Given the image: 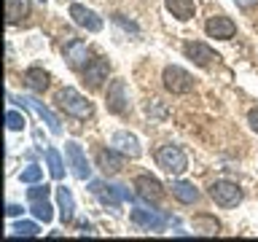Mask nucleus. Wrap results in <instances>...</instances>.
<instances>
[{
  "instance_id": "f257e3e1",
  "label": "nucleus",
  "mask_w": 258,
  "mask_h": 242,
  "mask_svg": "<svg viewBox=\"0 0 258 242\" xmlns=\"http://www.w3.org/2000/svg\"><path fill=\"white\" fill-rule=\"evenodd\" d=\"M56 105H59L64 113L76 116V118H89L92 116V102H89L81 92H76L73 86H64V89L56 92Z\"/></svg>"
},
{
  "instance_id": "f03ea898",
  "label": "nucleus",
  "mask_w": 258,
  "mask_h": 242,
  "mask_svg": "<svg viewBox=\"0 0 258 242\" xmlns=\"http://www.w3.org/2000/svg\"><path fill=\"white\" fill-rule=\"evenodd\" d=\"M156 164L169 175H180L188 169V156H185L183 148H177V145H161L156 151Z\"/></svg>"
},
{
  "instance_id": "7ed1b4c3",
  "label": "nucleus",
  "mask_w": 258,
  "mask_h": 242,
  "mask_svg": "<svg viewBox=\"0 0 258 242\" xmlns=\"http://www.w3.org/2000/svg\"><path fill=\"white\" fill-rule=\"evenodd\" d=\"M161 81H164V89L172 94H191L194 92V78L188 70L177 68V65H169L161 73Z\"/></svg>"
},
{
  "instance_id": "20e7f679",
  "label": "nucleus",
  "mask_w": 258,
  "mask_h": 242,
  "mask_svg": "<svg viewBox=\"0 0 258 242\" xmlns=\"http://www.w3.org/2000/svg\"><path fill=\"white\" fill-rule=\"evenodd\" d=\"M210 197H213L215 205H221V207H237L242 202V189L231 180H215L210 186Z\"/></svg>"
},
{
  "instance_id": "39448f33",
  "label": "nucleus",
  "mask_w": 258,
  "mask_h": 242,
  "mask_svg": "<svg viewBox=\"0 0 258 242\" xmlns=\"http://www.w3.org/2000/svg\"><path fill=\"white\" fill-rule=\"evenodd\" d=\"M64 156H68V164H70L73 175H76L78 180H89V177H92V167H89V161H86V153L76 140L64 143Z\"/></svg>"
},
{
  "instance_id": "423d86ee",
  "label": "nucleus",
  "mask_w": 258,
  "mask_h": 242,
  "mask_svg": "<svg viewBox=\"0 0 258 242\" xmlns=\"http://www.w3.org/2000/svg\"><path fill=\"white\" fill-rule=\"evenodd\" d=\"M105 108L116 116H124L129 110V97H126V84L124 81H110L108 92H105Z\"/></svg>"
},
{
  "instance_id": "0eeeda50",
  "label": "nucleus",
  "mask_w": 258,
  "mask_h": 242,
  "mask_svg": "<svg viewBox=\"0 0 258 242\" xmlns=\"http://www.w3.org/2000/svg\"><path fill=\"white\" fill-rule=\"evenodd\" d=\"M167 221L169 218L161 215L159 210H145V207H135L132 210V223L140 226V229H145V231H164Z\"/></svg>"
},
{
  "instance_id": "6e6552de",
  "label": "nucleus",
  "mask_w": 258,
  "mask_h": 242,
  "mask_svg": "<svg viewBox=\"0 0 258 242\" xmlns=\"http://www.w3.org/2000/svg\"><path fill=\"white\" fill-rule=\"evenodd\" d=\"M129 156H124L118 148H100L97 151V167L102 169L105 175H118L124 169V161Z\"/></svg>"
},
{
  "instance_id": "1a4fd4ad",
  "label": "nucleus",
  "mask_w": 258,
  "mask_h": 242,
  "mask_svg": "<svg viewBox=\"0 0 258 242\" xmlns=\"http://www.w3.org/2000/svg\"><path fill=\"white\" fill-rule=\"evenodd\" d=\"M108 73H110L108 59H105V56H94V59H89V65L84 68V84L89 89H97L102 81H108Z\"/></svg>"
},
{
  "instance_id": "9d476101",
  "label": "nucleus",
  "mask_w": 258,
  "mask_h": 242,
  "mask_svg": "<svg viewBox=\"0 0 258 242\" xmlns=\"http://www.w3.org/2000/svg\"><path fill=\"white\" fill-rule=\"evenodd\" d=\"M70 19L76 22L78 27L89 30V32H100L102 30V19L92 11V8H86V6H81V3H73L70 6Z\"/></svg>"
},
{
  "instance_id": "9b49d317",
  "label": "nucleus",
  "mask_w": 258,
  "mask_h": 242,
  "mask_svg": "<svg viewBox=\"0 0 258 242\" xmlns=\"http://www.w3.org/2000/svg\"><path fill=\"white\" fill-rule=\"evenodd\" d=\"M135 189L145 202H153V205L161 202V197H164V186H161L153 175H137L135 177Z\"/></svg>"
},
{
  "instance_id": "f8f14e48",
  "label": "nucleus",
  "mask_w": 258,
  "mask_h": 242,
  "mask_svg": "<svg viewBox=\"0 0 258 242\" xmlns=\"http://www.w3.org/2000/svg\"><path fill=\"white\" fill-rule=\"evenodd\" d=\"M110 145H113V148H118V151L124 153V156H129V159H137V156L143 153L140 140H137L132 132H126V129H118V132H113Z\"/></svg>"
},
{
  "instance_id": "ddd939ff",
  "label": "nucleus",
  "mask_w": 258,
  "mask_h": 242,
  "mask_svg": "<svg viewBox=\"0 0 258 242\" xmlns=\"http://www.w3.org/2000/svg\"><path fill=\"white\" fill-rule=\"evenodd\" d=\"M19 102H22V105H27L30 110H35V113H38V118H40V121H46V127L51 129V135H62V124H59V118H56L54 113L48 110L40 100H35V97H19Z\"/></svg>"
},
{
  "instance_id": "4468645a",
  "label": "nucleus",
  "mask_w": 258,
  "mask_h": 242,
  "mask_svg": "<svg viewBox=\"0 0 258 242\" xmlns=\"http://www.w3.org/2000/svg\"><path fill=\"white\" fill-rule=\"evenodd\" d=\"M64 62L70 65L73 70H84L86 65H89V48L84 40H78V38H73L68 46H64Z\"/></svg>"
},
{
  "instance_id": "2eb2a0df",
  "label": "nucleus",
  "mask_w": 258,
  "mask_h": 242,
  "mask_svg": "<svg viewBox=\"0 0 258 242\" xmlns=\"http://www.w3.org/2000/svg\"><path fill=\"white\" fill-rule=\"evenodd\" d=\"M183 51H185V56H188L194 65H199V68H207L213 59H218V54L207 43H202V40H191V43H185Z\"/></svg>"
},
{
  "instance_id": "dca6fc26",
  "label": "nucleus",
  "mask_w": 258,
  "mask_h": 242,
  "mask_svg": "<svg viewBox=\"0 0 258 242\" xmlns=\"http://www.w3.org/2000/svg\"><path fill=\"white\" fill-rule=\"evenodd\" d=\"M205 32H207L210 38L229 40V38H234V32H237V24H234L229 16H213V19H207Z\"/></svg>"
},
{
  "instance_id": "f3484780",
  "label": "nucleus",
  "mask_w": 258,
  "mask_h": 242,
  "mask_svg": "<svg viewBox=\"0 0 258 242\" xmlns=\"http://www.w3.org/2000/svg\"><path fill=\"white\" fill-rule=\"evenodd\" d=\"M30 11H32L30 0H6V19H8V24L24 22L30 16Z\"/></svg>"
},
{
  "instance_id": "a211bd4d",
  "label": "nucleus",
  "mask_w": 258,
  "mask_h": 242,
  "mask_svg": "<svg viewBox=\"0 0 258 242\" xmlns=\"http://www.w3.org/2000/svg\"><path fill=\"white\" fill-rule=\"evenodd\" d=\"M56 205H59L62 223H70L73 215H76V199H73L70 189H64V186H59V189H56Z\"/></svg>"
},
{
  "instance_id": "6ab92c4d",
  "label": "nucleus",
  "mask_w": 258,
  "mask_h": 242,
  "mask_svg": "<svg viewBox=\"0 0 258 242\" xmlns=\"http://www.w3.org/2000/svg\"><path fill=\"white\" fill-rule=\"evenodd\" d=\"M167 11L175 16L177 22H188L194 14H197V6H194V0H164Z\"/></svg>"
},
{
  "instance_id": "aec40b11",
  "label": "nucleus",
  "mask_w": 258,
  "mask_h": 242,
  "mask_svg": "<svg viewBox=\"0 0 258 242\" xmlns=\"http://www.w3.org/2000/svg\"><path fill=\"white\" fill-rule=\"evenodd\" d=\"M172 197L180 202V205H194V202L199 199V191L194 189V183H188V180H172Z\"/></svg>"
},
{
  "instance_id": "412c9836",
  "label": "nucleus",
  "mask_w": 258,
  "mask_h": 242,
  "mask_svg": "<svg viewBox=\"0 0 258 242\" xmlns=\"http://www.w3.org/2000/svg\"><path fill=\"white\" fill-rule=\"evenodd\" d=\"M24 81H27V86L32 89V92H46L48 89V73L43 68H30L27 73H24Z\"/></svg>"
},
{
  "instance_id": "4be33fe9",
  "label": "nucleus",
  "mask_w": 258,
  "mask_h": 242,
  "mask_svg": "<svg viewBox=\"0 0 258 242\" xmlns=\"http://www.w3.org/2000/svg\"><path fill=\"white\" fill-rule=\"evenodd\" d=\"M46 161H48V172H51L54 180H62L64 177V161L59 156L56 148H46Z\"/></svg>"
},
{
  "instance_id": "5701e85b",
  "label": "nucleus",
  "mask_w": 258,
  "mask_h": 242,
  "mask_svg": "<svg viewBox=\"0 0 258 242\" xmlns=\"http://www.w3.org/2000/svg\"><path fill=\"white\" fill-rule=\"evenodd\" d=\"M194 229L199 234H218L221 231V223H218L213 215H197L194 218Z\"/></svg>"
},
{
  "instance_id": "b1692460",
  "label": "nucleus",
  "mask_w": 258,
  "mask_h": 242,
  "mask_svg": "<svg viewBox=\"0 0 258 242\" xmlns=\"http://www.w3.org/2000/svg\"><path fill=\"white\" fill-rule=\"evenodd\" d=\"M51 205H48V199H40V202H32V215L38 218V221H43V223H48L54 218V213H51Z\"/></svg>"
},
{
  "instance_id": "393cba45",
  "label": "nucleus",
  "mask_w": 258,
  "mask_h": 242,
  "mask_svg": "<svg viewBox=\"0 0 258 242\" xmlns=\"http://www.w3.org/2000/svg\"><path fill=\"white\" fill-rule=\"evenodd\" d=\"M40 177H43V169H40L38 164H27V167H24L22 169V172H19V180L22 183H40Z\"/></svg>"
},
{
  "instance_id": "a878e982",
  "label": "nucleus",
  "mask_w": 258,
  "mask_h": 242,
  "mask_svg": "<svg viewBox=\"0 0 258 242\" xmlns=\"http://www.w3.org/2000/svg\"><path fill=\"white\" fill-rule=\"evenodd\" d=\"M11 231H14V237H35V234H38V223H32V221H16Z\"/></svg>"
},
{
  "instance_id": "bb28decb",
  "label": "nucleus",
  "mask_w": 258,
  "mask_h": 242,
  "mask_svg": "<svg viewBox=\"0 0 258 242\" xmlns=\"http://www.w3.org/2000/svg\"><path fill=\"white\" fill-rule=\"evenodd\" d=\"M6 124H8L11 132H19V129H24V124H27V118H24L19 110H8L6 113Z\"/></svg>"
},
{
  "instance_id": "cd10ccee",
  "label": "nucleus",
  "mask_w": 258,
  "mask_h": 242,
  "mask_svg": "<svg viewBox=\"0 0 258 242\" xmlns=\"http://www.w3.org/2000/svg\"><path fill=\"white\" fill-rule=\"evenodd\" d=\"M48 194H51V189L43 183H32V189H27V199L30 202H40V199H48Z\"/></svg>"
},
{
  "instance_id": "c85d7f7f",
  "label": "nucleus",
  "mask_w": 258,
  "mask_h": 242,
  "mask_svg": "<svg viewBox=\"0 0 258 242\" xmlns=\"http://www.w3.org/2000/svg\"><path fill=\"white\" fill-rule=\"evenodd\" d=\"M145 110H148V116H151V118H156V121L167 116V108H164V105H161L159 100H151V102H148V108H145Z\"/></svg>"
},
{
  "instance_id": "c756f323",
  "label": "nucleus",
  "mask_w": 258,
  "mask_h": 242,
  "mask_svg": "<svg viewBox=\"0 0 258 242\" xmlns=\"http://www.w3.org/2000/svg\"><path fill=\"white\" fill-rule=\"evenodd\" d=\"M113 22H116V24H121V27H124L126 32H132V35H137V27H135L132 22H124V16H118V14H116V16H113Z\"/></svg>"
},
{
  "instance_id": "7c9ffc66",
  "label": "nucleus",
  "mask_w": 258,
  "mask_h": 242,
  "mask_svg": "<svg viewBox=\"0 0 258 242\" xmlns=\"http://www.w3.org/2000/svg\"><path fill=\"white\" fill-rule=\"evenodd\" d=\"M247 124H250V129L258 135V108H253V110L247 113Z\"/></svg>"
},
{
  "instance_id": "2f4dec72",
  "label": "nucleus",
  "mask_w": 258,
  "mask_h": 242,
  "mask_svg": "<svg viewBox=\"0 0 258 242\" xmlns=\"http://www.w3.org/2000/svg\"><path fill=\"white\" fill-rule=\"evenodd\" d=\"M22 213H24V210H22L19 205H8V207H6V215H8V218H19Z\"/></svg>"
},
{
  "instance_id": "473e14b6",
  "label": "nucleus",
  "mask_w": 258,
  "mask_h": 242,
  "mask_svg": "<svg viewBox=\"0 0 258 242\" xmlns=\"http://www.w3.org/2000/svg\"><path fill=\"white\" fill-rule=\"evenodd\" d=\"M234 3H237L242 11H250V8H255V6H258V0H234Z\"/></svg>"
}]
</instances>
